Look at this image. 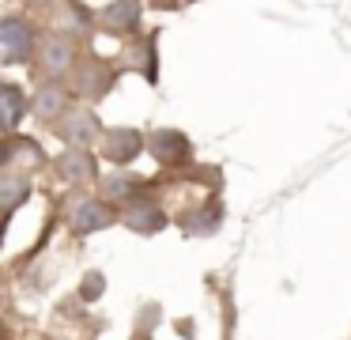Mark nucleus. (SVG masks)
<instances>
[{
    "instance_id": "14",
    "label": "nucleus",
    "mask_w": 351,
    "mask_h": 340,
    "mask_svg": "<svg viewBox=\"0 0 351 340\" xmlns=\"http://www.w3.org/2000/svg\"><path fill=\"white\" fill-rule=\"evenodd\" d=\"M136 340H152V337H136Z\"/></svg>"
},
{
    "instance_id": "6",
    "label": "nucleus",
    "mask_w": 351,
    "mask_h": 340,
    "mask_svg": "<svg viewBox=\"0 0 351 340\" xmlns=\"http://www.w3.org/2000/svg\"><path fill=\"white\" fill-rule=\"evenodd\" d=\"M99 128V121H95V113H80V117H72V121H64V136L69 140H91V133Z\"/></svg>"
},
{
    "instance_id": "13",
    "label": "nucleus",
    "mask_w": 351,
    "mask_h": 340,
    "mask_svg": "<svg viewBox=\"0 0 351 340\" xmlns=\"http://www.w3.org/2000/svg\"><path fill=\"white\" fill-rule=\"evenodd\" d=\"M99 295H102V276L95 272V276L84 280V299H99Z\"/></svg>"
},
{
    "instance_id": "8",
    "label": "nucleus",
    "mask_w": 351,
    "mask_h": 340,
    "mask_svg": "<svg viewBox=\"0 0 351 340\" xmlns=\"http://www.w3.org/2000/svg\"><path fill=\"white\" fill-rule=\"evenodd\" d=\"M19 113H23V98H19V91L8 83V87H4V125H16Z\"/></svg>"
},
{
    "instance_id": "2",
    "label": "nucleus",
    "mask_w": 351,
    "mask_h": 340,
    "mask_svg": "<svg viewBox=\"0 0 351 340\" xmlns=\"http://www.w3.org/2000/svg\"><path fill=\"white\" fill-rule=\"evenodd\" d=\"M185 151H189V144H185L182 133H155L152 136V155L159 159V163H174Z\"/></svg>"
},
{
    "instance_id": "9",
    "label": "nucleus",
    "mask_w": 351,
    "mask_h": 340,
    "mask_svg": "<svg viewBox=\"0 0 351 340\" xmlns=\"http://www.w3.org/2000/svg\"><path fill=\"white\" fill-rule=\"evenodd\" d=\"M34 106H38V113H57V110H61V87L49 83V87L38 95V102H34Z\"/></svg>"
},
{
    "instance_id": "12",
    "label": "nucleus",
    "mask_w": 351,
    "mask_h": 340,
    "mask_svg": "<svg viewBox=\"0 0 351 340\" xmlns=\"http://www.w3.org/2000/svg\"><path fill=\"white\" fill-rule=\"evenodd\" d=\"M23 189H27V181H16V178H8V181H4V201H8V208H16V204H19Z\"/></svg>"
},
{
    "instance_id": "5",
    "label": "nucleus",
    "mask_w": 351,
    "mask_h": 340,
    "mask_svg": "<svg viewBox=\"0 0 351 340\" xmlns=\"http://www.w3.org/2000/svg\"><path fill=\"white\" fill-rule=\"evenodd\" d=\"M106 27L110 30H132V27H136V4L125 0V4L106 8Z\"/></svg>"
},
{
    "instance_id": "7",
    "label": "nucleus",
    "mask_w": 351,
    "mask_h": 340,
    "mask_svg": "<svg viewBox=\"0 0 351 340\" xmlns=\"http://www.w3.org/2000/svg\"><path fill=\"white\" fill-rule=\"evenodd\" d=\"M129 227H132V231H140V234H155V231L162 227V212H155V208L132 212V216H129Z\"/></svg>"
},
{
    "instance_id": "4",
    "label": "nucleus",
    "mask_w": 351,
    "mask_h": 340,
    "mask_svg": "<svg viewBox=\"0 0 351 340\" xmlns=\"http://www.w3.org/2000/svg\"><path fill=\"white\" fill-rule=\"evenodd\" d=\"M140 151V136L132 133V128H121V133H110L106 140V155L114 159V163H129L132 155Z\"/></svg>"
},
{
    "instance_id": "11",
    "label": "nucleus",
    "mask_w": 351,
    "mask_h": 340,
    "mask_svg": "<svg viewBox=\"0 0 351 340\" xmlns=\"http://www.w3.org/2000/svg\"><path fill=\"white\" fill-rule=\"evenodd\" d=\"M46 60H49V68H53V72H57V68H64V65H69V45L53 42V45H49V53H46Z\"/></svg>"
},
{
    "instance_id": "1",
    "label": "nucleus",
    "mask_w": 351,
    "mask_h": 340,
    "mask_svg": "<svg viewBox=\"0 0 351 340\" xmlns=\"http://www.w3.org/2000/svg\"><path fill=\"white\" fill-rule=\"evenodd\" d=\"M0 42H4V60H8V65L31 57V27H27L23 19H4L0 23Z\"/></svg>"
},
{
    "instance_id": "15",
    "label": "nucleus",
    "mask_w": 351,
    "mask_h": 340,
    "mask_svg": "<svg viewBox=\"0 0 351 340\" xmlns=\"http://www.w3.org/2000/svg\"><path fill=\"white\" fill-rule=\"evenodd\" d=\"M38 4H42V0H38Z\"/></svg>"
},
{
    "instance_id": "3",
    "label": "nucleus",
    "mask_w": 351,
    "mask_h": 340,
    "mask_svg": "<svg viewBox=\"0 0 351 340\" xmlns=\"http://www.w3.org/2000/svg\"><path fill=\"white\" fill-rule=\"evenodd\" d=\"M110 219H114V216H110V208H102L99 201H84L76 208V216H72V223H76V231L87 234V231H102Z\"/></svg>"
},
{
    "instance_id": "10",
    "label": "nucleus",
    "mask_w": 351,
    "mask_h": 340,
    "mask_svg": "<svg viewBox=\"0 0 351 340\" xmlns=\"http://www.w3.org/2000/svg\"><path fill=\"white\" fill-rule=\"evenodd\" d=\"M64 170H69L72 178H84V174L91 170V159L80 155V151H72V155H64Z\"/></svg>"
}]
</instances>
